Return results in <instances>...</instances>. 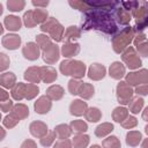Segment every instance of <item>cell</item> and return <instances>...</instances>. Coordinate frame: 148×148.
<instances>
[{"mask_svg":"<svg viewBox=\"0 0 148 148\" xmlns=\"http://www.w3.org/2000/svg\"><path fill=\"white\" fill-rule=\"evenodd\" d=\"M34 146H35V143L29 140V141H25V142L22 145V148H32Z\"/></svg>","mask_w":148,"mask_h":148,"instance_id":"cell-33","label":"cell"},{"mask_svg":"<svg viewBox=\"0 0 148 148\" xmlns=\"http://www.w3.org/2000/svg\"><path fill=\"white\" fill-rule=\"evenodd\" d=\"M56 132H57V134L59 135L60 139H65V138H67L71 134V131H69V128H68L67 125H60V126H58L56 128Z\"/></svg>","mask_w":148,"mask_h":148,"instance_id":"cell-21","label":"cell"},{"mask_svg":"<svg viewBox=\"0 0 148 148\" xmlns=\"http://www.w3.org/2000/svg\"><path fill=\"white\" fill-rule=\"evenodd\" d=\"M8 64H9V60H8V58L6 57V54L0 53V71L7 68Z\"/></svg>","mask_w":148,"mask_h":148,"instance_id":"cell-27","label":"cell"},{"mask_svg":"<svg viewBox=\"0 0 148 148\" xmlns=\"http://www.w3.org/2000/svg\"><path fill=\"white\" fill-rule=\"evenodd\" d=\"M84 65L80 61H62L61 72L64 75H73L80 77L84 74Z\"/></svg>","mask_w":148,"mask_h":148,"instance_id":"cell-1","label":"cell"},{"mask_svg":"<svg viewBox=\"0 0 148 148\" xmlns=\"http://www.w3.org/2000/svg\"><path fill=\"white\" fill-rule=\"evenodd\" d=\"M142 105H143V99L140 98V97H138V98H134L131 102V105L130 106H131V110H132L133 113H138L140 111V109L142 108Z\"/></svg>","mask_w":148,"mask_h":148,"instance_id":"cell-20","label":"cell"},{"mask_svg":"<svg viewBox=\"0 0 148 148\" xmlns=\"http://www.w3.org/2000/svg\"><path fill=\"white\" fill-rule=\"evenodd\" d=\"M74 45H72V47H69V45H64L62 47V52H64V56L66 57H72L74 53H76L77 51H74Z\"/></svg>","mask_w":148,"mask_h":148,"instance_id":"cell-26","label":"cell"},{"mask_svg":"<svg viewBox=\"0 0 148 148\" xmlns=\"http://www.w3.org/2000/svg\"><path fill=\"white\" fill-rule=\"evenodd\" d=\"M126 80L131 83V84H140V83H145L147 82V71L142 69L141 72L138 73H131L130 75H127Z\"/></svg>","mask_w":148,"mask_h":148,"instance_id":"cell-3","label":"cell"},{"mask_svg":"<svg viewBox=\"0 0 148 148\" xmlns=\"http://www.w3.org/2000/svg\"><path fill=\"white\" fill-rule=\"evenodd\" d=\"M25 91H24V86L22 84V83H18L14 89H13V97L15 98V99H21L22 97H23V94H24Z\"/></svg>","mask_w":148,"mask_h":148,"instance_id":"cell-23","label":"cell"},{"mask_svg":"<svg viewBox=\"0 0 148 148\" xmlns=\"http://www.w3.org/2000/svg\"><path fill=\"white\" fill-rule=\"evenodd\" d=\"M125 74V68L120 62H113L110 67V75L114 79H120Z\"/></svg>","mask_w":148,"mask_h":148,"instance_id":"cell-10","label":"cell"},{"mask_svg":"<svg viewBox=\"0 0 148 148\" xmlns=\"http://www.w3.org/2000/svg\"><path fill=\"white\" fill-rule=\"evenodd\" d=\"M62 89L59 87V86H52L51 88H49V90H47V95L50 96V97H52L53 99H58V98H60L61 96H62Z\"/></svg>","mask_w":148,"mask_h":148,"instance_id":"cell-16","label":"cell"},{"mask_svg":"<svg viewBox=\"0 0 148 148\" xmlns=\"http://www.w3.org/2000/svg\"><path fill=\"white\" fill-rule=\"evenodd\" d=\"M54 148H71V142H69L68 140L60 141V142H58V143L54 146Z\"/></svg>","mask_w":148,"mask_h":148,"instance_id":"cell-29","label":"cell"},{"mask_svg":"<svg viewBox=\"0 0 148 148\" xmlns=\"http://www.w3.org/2000/svg\"><path fill=\"white\" fill-rule=\"evenodd\" d=\"M136 125V119L134 117H128L127 118V124H123V126L125 127H133Z\"/></svg>","mask_w":148,"mask_h":148,"instance_id":"cell-30","label":"cell"},{"mask_svg":"<svg viewBox=\"0 0 148 148\" xmlns=\"http://www.w3.org/2000/svg\"><path fill=\"white\" fill-rule=\"evenodd\" d=\"M71 125L74 128V131H76V132H84L87 130V125L83 121H81V120H75Z\"/></svg>","mask_w":148,"mask_h":148,"instance_id":"cell-25","label":"cell"},{"mask_svg":"<svg viewBox=\"0 0 148 148\" xmlns=\"http://www.w3.org/2000/svg\"><path fill=\"white\" fill-rule=\"evenodd\" d=\"M53 139H54V133H51L47 138H46V136H45V138H43V139L40 140V142H42V145H43V146H49V145L53 141Z\"/></svg>","mask_w":148,"mask_h":148,"instance_id":"cell-28","label":"cell"},{"mask_svg":"<svg viewBox=\"0 0 148 148\" xmlns=\"http://www.w3.org/2000/svg\"><path fill=\"white\" fill-rule=\"evenodd\" d=\"M113 126L111 124H103V125H99L96 130V135L97 136H104L106 135L108 133H110L112 131Z\"/></svg>","mask_w":148,"mask_h":148,"instance_id":"cell-17","label":"cell"},{"mask_svg":"<svg viewBox=\"0 0 148 148\" xmlns=\"http://www.w3.org/2000/svg\"><path fill=\"white\" fill-rule=\"evenodd\" d=\"M3 136H5V131L0 127V140H2V138H3Z\"/></svg>","mask_w":148,"mask_h":148,"instance_id":"cell-34","label":"cell"},{"mask_svg":"<svg viewBox=\"0 0 148 148\" xmlns=\"http://www.w3.org/2000/svg\"><path fill=\"white\" fill-rule=\"evenodd\" d=\"M23 53H24V57L30 59V60H34L36 58H38V53H39V49L37 47L36 44L34 43H29L25 45V47L23 49Z\"/></svg>","mask_w":148,"mask_h":148,"instance_id":"cell-4","label":"cell"},{"mask_svg":"<svg viewBox=\"0 0 148 148\" xmlns=\"http://www.w3.org/2000/svg\"><path fill=\"white\" fill-rule=\"evenodd\" d=\"M5 23L7 25V29L9 30H17L21 27V22L18 17H15V16H7L5 20Z\"/></svg>","mask_w":148,"mask_h":148,"instance_id":"cell-13","label":"cell"},{"mask_svg":"<svg viewBox=\"0 0 148 148\" xmlns=\"http://www.w3.org/2000/svg\"><path fill=\"white\" fill-rule=\"evenodd\" d=\"M141 140V134L139 132H130L127 134V145L131 146H136Z\"/></svg>","mask_w":148,"mask_h":148,"instance_id":"cell-15","label":"cell"},{"mask_svg":"<svg viewBox=\"0 0 148 148\" xmlns=\"http://www.w3.org/2000/svg\"><path fill=\"white\" fill-rule=\"evenodd\" d=\"M91 148H99V146H92Z\"/></svg>","mask_w":148,"mask_h":148,"instance_id":"cell-36","label":"cell"},{"mask_svg":"<svg viewBox=\"0 0 148 148\" xmlns=\"http://www.w3.org/2000/svg\"><path fill=\"white\" fill-rule=\"evenodd\" d=\"M87 119H89L90 121H97L101 117V113H99V110L96 109V108H91L88 110L87 114H86Z\"/></svg>","mask_w":148,"mask_h":148,"instance_id":"cell-19","label":"cell"},{"mask_svg":"<svg viewBox=\"0 0 148 148\" xmlns=\"http://www.w3.org/2000/svg\"><path fill=\"white\" fill-rule=\"evenodd\" d=\"M132 94H133V91H132L131 87L126 84V82H120L119 83V86H118V98H119L120 103H124V104L128 103Z\"/></svg>","mask_w":148,"mask_h":148,"instance_id":"cell-2","label":"cell"},{"mask_svg":"<svg viewBox=\"0 0 148 148\" xmlns=\"http://www.w3.org/2000/svg\"><path fill=\"white\" fill-rule=\"evenodd\" d=\"M128 50H130L131 57H128V56H126V54L124 53V56H123L124 60L127 62V66H128L130 68H136V67H139V66L141 65V61H140L139 57L135 54V52H134L133 49H128Z\"/></svg>","mask_w":148,"mask_h":148,"instance_id":"cell-5","label":"cell"},{"mask_svg":"<svg viewBox=\"0 0 148 148\" xmlns=\"http://www.w3.org/2000/svg\"><path fill=\"white\" fill-rule=\"evenodd\" d=\"M104 74H105V68L99 64H94L89 68V77L90 79L99 80L101 77L104 76Z\"/></svg>","mask_w":148,"mask_h":148,"instance_id":"cell-6","label":"cell"},{"mask_svg":"<svg viewBox=\"0 0 148 148\" xmlns=\"http://www.w3.org/2000/svg\"><path fill=\"white\" fill-rule=\"evenodd\" d=\"M2 32V27H1V24H0V34Z\"/></svg>","mask_w":148,"mask_h":148,"instance_id":"cell-35","label":"cell"},{"mask_svg":"<svg viewBox=\"0 0 148 148\" xmlns=\"http://www.w3.org/2000/svg\"><path fill=\"white\" fill-rule=\"evenodd\" d=\"M87 108V104L82 101H74L71 105V112L73 114H76V116H80V114H83L84 112V109Z\"/></svg>","mask_w":148,"mask_h":148,"instance_id":"cell-12","label":"cell"},{"mask_svg":"<svg viewBox=\"0 0 148 148\" xmlns=\"http://www.w3.org/2000/svg\"><path fill=\"white\" fill-rule=\"evenodd\" d=\"M7 98H8V94H7L5 90L0 89V102H2L3 99H6V101H7Z\"/></svg>","mask_w":148,"mask_h":148,"instance_id":"cell-32","label":"cell"},{"mask_svg":"<svg viewBox=\"0 0 148 148\" xmlns=\"http://www.w3.org/2000/svg\"><path fill=\"white\" fill-rule=\"evenodd\" d=\"M118 114H119V117L116 118V121H123V118L127 117V110H126L125 108H117V109L114 110L113 117H114V116H118Z\"/></svg>","mask_w":148,"mask_h":148,"instance_id":"cell-24","label":"cell"},{"mask_svg":"<svg viewBox=\"0 0 148 148\" xmlns=\"http://www.w3.org/2000/svg\"><path fill=\"white\" fill-rule=\"evenodd\" d=\"M104 147L105 148H120V143L116 136H111L104 141Z\"/></svg>","mask_w":148,"mask_h":148,"instance_id":"cell-22","label":"cell"},{"mask_svg":"<svg viewBox=\"0 0 148 148\" xmlns=\"http://www.w3.org/2000/svg\"><path fill=\"white\" fill-rule=\"evenodd\" d=\"M51 108V103L50 101L44 96V97H40L36 104H35V109H36V112L38 113H45L49 111V109Z\"/></svg>","mask_w":148,"mask_h":148,"instance_id":"cell-8","label":"cell"},{"mask_svg":"<svg viewBox=\"0 0 148 148\" xmlns=\"http://www.w3.org/2000/svg\"><path fill=\"white\" fill-rule=\"evenodd\" d=\"M136 92L141 94V95H146L147 94V84H143V86H140L139 88H136Z\"/></svg>","mask_w":148,"mask_h":148,"instance_id":"cell-31","label":"cell"},{"mask_svg":"<svg viewBox=\"0 0 148 148\" xmlns=\"http://www.w3.org/2000/svg\"><path fill=\"white\" fill-rule=\"evenodd\" d=\"M30 130H31V133L35 136H42L43 134H45L47 132V127L43 123H39V121L32 123L31 126H30Z\"/></svg>","mask_w":148,"mask_h":148,"instance_id":"cell-11","label":"cell"},{"mask_svg":"<svg viewBox=\"0 0 148 148\" xmlns=\"http://www.w3.org/2000/svg\"><path fill=\"white\" fill-rule=\"evenodd\" d=\"M58 59V47L57 45H51L50 49H46L44 51V60L52 64Z\"/></svg>","mask_w":148,"mask_h":148,"instance_id":"cell-9","label":"cell"},{"mask_svg":"<svg viewBox=\"0 0 148 148\" xmlns=\"http://www.w3.org/2000/svg\"><path fill=\"white\" fill-rule=\"evenodd\" d=\"M89 141V138L87 135H77L76 138H74V146L75 148H83L87 146Z\"/></svg>","mask_w":148,"mask_h":148,"instance_id":"cell-18","label":"cell"},{"mask_svg":"<svg viewBox=\"0 0 148 148\" xmlns=\"http://www.w3.org/2000/svg\"><path fill=\"white\" fill-rule=\"evenodd\" d=\"M21 43V39L18 36L16 35H7L5 38H3V45L7 47V49H10V50H14L16 49Z\"/></svg>","mask_w":148,"mask_h":148,"instance_id":"cell-7","label":"cell"},{"mask_svg":"<svg viewBox=\"0 0 148 148\" xmlns=\"http://www.w3.org/2000/svg\"><path fill=\"white\" fill-rule=\"evenodd\" d=\"M14 81H15V76L13 75V73H5V74L1 75V77H0L1 84L5 86V87H7V88L12 87L13 83H14Z\"/></svg>","mask_w":148,"mask_h":148,"instance_id":"cell-14","label":"cell"}]
</instances>
